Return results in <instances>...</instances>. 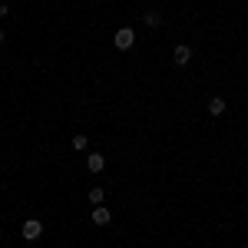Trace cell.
I'll list each match as a JSON object with an SVG mask.
<instances>
[{"mask_svg":"<svg viewBox=\"0 0 248 248\" xmlns=\"http://www.w3.org/2000/svg\"><path fill=\"white\" fill-rule=\"evenodd\" d=\"M113 43H116V50H133L136 33L129 30V27H119V30H116V37H113Z\"/></svg>","mask_w":248,"mask_h":248,"instance_id":"1","label":"cell"},{"mask_svg":"<svg viewBox=\"0 0 248 248\" xmlns=\"http://www.w3.org/2000/svg\"><path fill=\"white\" fill-rule=\"evenodd\" d=\"M20 235H23L27 242H37L40 235H43V225H40L37 218H27V222H23V229H20Z\"/></svg>","mask_w":248,"mask_h":248,"instance_id":"2","label":"cell"},{"mask_svg":"<svg viewBox=\"0 0 248 248\" xmlns=\"http://www.w3.org/2000/svg\"><path fill=\"white\" fill-rule=\"evenodd\" d=\"M172 57H175V63H179V66H186V63H189V60H192V46H186V43H179Z\"/></svg>","mask_w":248,"mask_h":248,"instance_id":"3","label":"cell"},{"mask_svg":"<svg viewBox=\"0 0 248 248\" xmlns=\"http://www.w3.org/2000/svg\"><path fill=\"white\" fill-rule=\"evenodd\" d=\"M103 166H106V159H103L99 153H90V155H86V169H90V172H103Z\"/></svg>","mask_w":248,"mask_h":248,"instance_id":"4","label":"cell"},{"mask_svg":"<svg viewBox=\"0 0 248 248\" xmlns=\"http://www.w3.org/2000/svg\"><path fill=\"white\" fill-rule=\"evenodd\" d=\"M109 218H113L109 209H103V205H96V209H93V225H109Z\"/></svg>","mask_w":248,"mask_h":248,"instance_id":"5","label":"cell"},{"mask_svg":"<svg viewBox=\"0 0 248 248\" xmlns=\"http://www.w3.org/2000/svg\"><path fill=\"white\" fill-rule=\"evenodd\" d=\"M209 113H212V116H222V113H225V99H222V96L209 99Z\"/></svg>","mask_w":248,"mask_h":248,"instance_id":"6","label":"cell"},{"mask_svg":"<svg viewBox=\"0 0 248 248\" xmlns=\"http://www.w3.org/2000/svg\"><path fill=\"white\" fill-rule=\"evenodd\" d=\"M142 23H146V27H159V23H162V17H159V10H146V17H142Z\"/></svg>","mask_w":248,"mask_h":248,"instance_id":"7","label":"cell"},{"mask_svg":"<svg viewBox=\"0 0 248 248\" xmlns=\"http://www.w3.org/2000/svg\"><path fill=\"white\" fill-rule=\"evenodd\" d=\"M90 202H93V205H99V202H103V189H99V186H96V189H90Z\"/></svg>","mask_w":248,"mask_h":248,"instance_id":"8","label":"cell"},{"mask_svg":"<svg viewBox=\"0 0 248 248\" xmlns=\"http://www.w3.org/2000/svg\"><path fill=\"white\" fill-rule=\"evenodd\" d=\"M90 142H86V136H73V149H86Z\"/></svg>","mask_w":248,"mask_h":248,"instance_id":"9","label":"cell"},{"mask_svg":"<svg viewBox=\"0 0 248 248\" xmlns=\"http://www.w3.org/2000/svg\"><path fill=\"white\" fill-rule=\"evenodd\" d=\"M3 40H7V33H3V30H0V43H3Z\"/></svg>","mask_w":248,"mask_h":248,"instance_id":"10","label":"cell"},{"mask_svg":"<svg viewBox=\"0 0 248 248\" xmlns=\"http://www.w3.org/2000/svg\"><path fill=\"white\" fill-rule=\"evenodd\" d=\"M245 248H248V245H245Z\"/></svg>","mask_w":248,"mask_h":248,"instance_id":"11","label":"cell"}]
</instances>
